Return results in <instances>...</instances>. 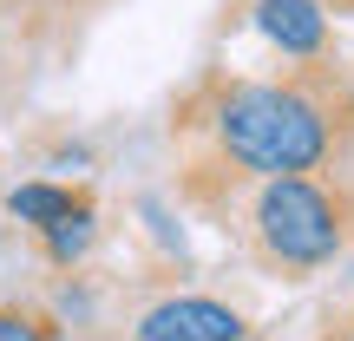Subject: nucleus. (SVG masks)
<instances>
[{"mask_svg":"<svg viewBox=\"0 0 354 341\" xmlns=\"http://www.w3.org/2000/svg\"><path fill=\"white\" fill-rule=\"evenodd\" d=\"M216 138L256 177H302L328 158V118L295 86H236L216 105Z\"/></svg>","mask_w":354,"mask_h":341,"instance_id":"f257e3e1","label":"nucleus"},{"mask_svg":"<svg viewBox=\"0 0 354 341\" xmlns=\"http://www.w3.org/2000/svg\"><path fill=\"white\" fill-rule=\"evenodd\" d=\"M256 237H263V250L276 263L308 269V263H328L342 250V210L308 177H269L263 197H256Z\"/></svg>","mask_w":354,"mask_h":341,"instance_id":"f03ea898","label":"nucleus"},{"mask_svg":"<svg viewBox=\"0 0 354 341\" xmlns=\"http://www.w3.org/2000/svg\"><path fill=\"white\" fill-rule=\"evenodd\" d=\"M243 335V315L210 295H171V302L145 308L138 322V341H236Z\"/></svg>","mask_w":354,"mask_h":341,"instance_id":"7ed1b4c3","label":"nucleus"},{"mask_svg":"<svg viewBox=\"0 0 354 341\" xmlns=\"http://www.w3.org/2000/svg\"><path fill=\"white\" fill-rule=\"evenodd\" d=\"M256 26H263L269 46L295 53V59L328 46V13H322V0H256Z\"/></svg>","mask_w":354,"mask_h":341,"instance_id":"20e7f679","label":"nucleus"},{"mask_svg":"<svg viewBox=\"0 0 354 341\" xmlns=\"http://www.w3.org/2000/svg\"><path fill=\"white\" fill-rule=\"evenodd\" d=\"M7 203H13L20 223H39V230H46V223H59V216L73 210V190H59V184H20Z\"/></svg>","mask_w":354,"mask_h":341,"instance_id":"39448f33","label":"nucleus"},{"mask_svg":"<svg viewBox=\"0 0 354 341\" xmlns=\"http://www.w3.org/2000/svg\"><path fill=\"white\" fill-rule=\"evenodd\" d=\"M46 243H53V256H59V263L86 256V250H92V210H86V203H73L59 223H46Z\"/></svg>","mask_w":354,"mask_h":341,"instance_id":"423d86ee","label":"nucleus"},{"mask_svg":"<svg viewBox=\"0 0 354 341\" xmlns=\"http://www.w3.org/2000/svg\"><path fill=\"white\" fill-rule=\"evenodd\" d=\"M0 341H53L39 322H20V315H0Z\"/></svg>","mask_w":354,"mask_h":341,"instance_id":"0eeeda50","label":"nucleus"},{"mask_svg":"<svg viewBox=\"0 0 354 341\" xmlns=\"http://www.w3.org/2000/svg\"><path fill=\"white\" fill-rule=\"evenodd\" d=\"M236 341H243V335H236Z\"/></svg>","mask_w":354,"mask_h":341,"instance_id":"6e6552de","label":"nucleus"}]
</instances>
